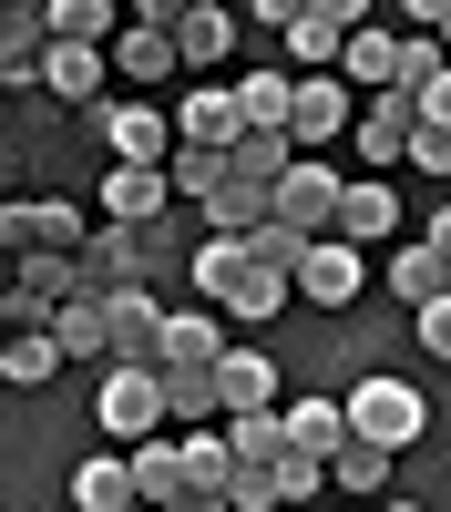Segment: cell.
Masks as SVG:
<instances>
[{
  "mask_svg": "<svg viewBox=\"0 0 451 512\" xmlns=\"http://www.w3.org/2000/svg\"><path fill=\"white\" fill-rule=\"evenodd\" d=\"M93 420H103V441H123V451H144L164 420H175V400H164V369H103V400H93Z\"/></svg>",
  "mask_w": 451,
  "mask_h": 512,
  "instance_id": "obj_1",
  "label": "cell"
},
{
  "mask_svg": "<svg viewBox=\"0 0 451 512\" xmlns=\"http://www.w3.org/2000/svg\"><path fill=\"white\" fill-rule=\"evenodd\" d=\"M0 246H11V256H82L93 226H82L72 195H11V205H0Z\"/></svg>",
  "mask_w": 451,
  "mask_h": 512,
  "instance_id": "obj_2",
  "label": "cell"
},
{
  "mask_svg": "<svg viewBox=\"0 0 451 512\" xmlns=\"http://www.w3.org/2000/svg\"><path fill=\"white\" fill-rule=\"evenodd\" d=\"M349 431H359V441H390V451H410V441L431 431V400L410 390V379H390V369H369L359 390H349Z\"/></svg>",
  "mask_w": 451,
  "mask_h": 512,
  "instance_id": "obj_3",
  "label": "cell"
},
{
  "mask_svg": "<svg viewBox=\"0 0 451 512\" xmlns=\"http://www.w3.org/2000/svg\"><path fill=\"white\" fill-rule=\"evenodd\" d=\"M175 31H185V11H175V0H144V11L123 21V41H113V72L134 82V103H144V93H154V82L175 72V62H185V52H175Z\"/></svg>",
  "mask_w": 451,
  "mask_h": 512,
  "instance_id": "obj_4",
  "label": "cell"
},
{
  "mask_svg": "<svg viewBox=\"0 0 451 512\" xmlns=\"http://www.w3.org/2000/svg\"><path fill=\"white\" fill-rule=\"evenodd\" d=\"M359 31H369V11H359V0H298V21H287V52H298V82L339 72Z\"/></svg>",
  "mask_w": 451,
  "mask_h": 512,
  "instance_id": "obj_5",
  "label": "cell"
},
{
  "mask_svg": "<svg viewBox=\"0 0 451 512\" xmlns=\"http://www.w3.org/2000/svg\"><path fill=\"white\" fill-rule=\"evenodd\" d=\"M339 134H359V103H349V82L339 72H318V82H298V113H287V144H298L308 164L339 144Z\"/></svg>",
  "mask_w": 451,
  "mask_h": 512,
  "instance_id": "obj_6",
  "label": "cell"
},
{
  "mask_svg": "<svg viewBox=\"0 0 451 512\" xmlns=\"http://www.w3.org/2000/svg\"><path fill=\"white\" fill-rule=\"evenodd\" d=\"M410 134H421V103H410V93H369L359 103V164H369V175H390V164H410Z\"/></svg>",
  "mask_w": 451,
  "mask_h": 512,
  "instance_id": "obj_7",
  "label": "cell"
},
{
  "mask_svg": "<svg viewBox=\"0 0 451 512\" xmlns=\"http://www.w3.org/2000/svg\"><path fill=\"white\" fill-rule=\"evenodd\" d=\"M103 144H113V164H154V175L185 154L175 113H154V103H113V113H103Z\"/></svg>",
  "mask_w": 451,
  "mask_h": 512,
  "instance_id": "obj_8",
  "label": "cell"
},
{
  "mask_svg": "<svg viewBox=\"0 0 451 512\" xmlns=\"http://www.w3.org/2000/svg\"><path fill=\"white\" fill-rule=\"evenodd\" d=\"M339 205H349V185L328 175V164L298 154V175L277 185V226H298V236H339Z\"/></svg>",
  "mask_w": 451,
  "mask_h": 512,
  "instance_id": "obj_9",
  "label": "cell"
},
{
  "mask_svg": "<svg viewBox=\"0 0 451 512\" xmlns=\"http://www.w3.org/2000/svg\"><path fill=\"white\" fill-rule=\"evenodd\" d=\"M175 205V175H154V164H113L103 175V226H134V236H154V216Z\"/></svg>",
  "mask_w": 451,
  "mask_h": 512,
  "instance_id": "obj_10",
  "label": "cell"
},
{
  "mask_svg": "<svg viewBox=\"0 0 451 512\" xmlns=\"http://www.w3.org/2000/svg\"><path fill=\"white\" fill-rule=\"evenodd\" d=\"M103 318H113V369H154V359H164V328H175V318H164L144 287H123Z\"/></svg>",
  "mask_w": 451,
  "mask_h": 512,
  "instance_id": "obj_11",
  "label": "cell"
},
{
  "mask_svg": "<svg viewBox=\"0 0 451 512\" xmlns=\"http://www.w3.org/2000/svg\"><path fill=\"white\" fill-rule=\"evenodd\" d=\"M298 287H308V308H349V297L369 287V256H359L349 236H318L308 267H298Z\"/></svg>",
  "mask_w": 451,
  "mask_h": 512,
  "instance_id": "obj_12",
  "label": "cell"
},
{
  "mask_svg": "<svg viewBox=\"0 0 451 512\" xmlns=\"http://www.w3.org/2000/svg\"><path fill=\"white\" fill-rule=\"evenodd\" d=\"M103 72H113V52H82V41H52V62H41V93H52L62 113H93V103H103Z\"/></svg>",
  "mask_w": 451,
  "mask_h": 512,
  "instance_id": "obj_13",
  "label": "cell"
},
{
  "mask_svg": "<svg viewBox=\"0 0 451 512\" xmlns=\"http://www.w3.org/2000/svg\"><path fill=\"white\" fill-rule=\"evenodd\" d=\"M41 62H52V11L41 0L0 11V82H41Z\"/></svg>",
  "mask_w": 451,
  "mask_h": 512,
  "instance_id": "obj_14",
  "label": "cell"
},
{
  "mask_svg": "<svg viewBox=\"0 0 451 512\" xmlns=\"http://www.w3.org/2000/svg\"><path fill=\"white\" fill-rule=\"evenodd\" d=\"M175 134L185 144H205V154H236L246 144V113H236V82H205V93L175 113Z\"/></svg>",
  "mask_w": 451,
  "mask_h": 512,
  "instance_id": "obj_15",
  "label": "cell"
},
{
  "mask_svg": "<svg viewBox=\"0 0 451 512\" xmlns=\"http://www.w3.org/2000/svg\"><path fill=\"white\" fill-rule=\"evenodd\" d=\"M390 297H400L410 318L451 297V267H441V246H431V236H421V246H390Z\"/></svg>",
  "mask_w": 451,
  "mask_h": 512,
  "instance_id": "obj_16",
  "label": "cell"
},
{
  "mask_svg": "<svg viewBox=\"0 0 451 512\" xmlns=\"http://www.w3.org/2000/svg\"><path fill=\"white\" fill-rule=\"evenodd\" d=\"M144 492H134V451H93L72 472V512H134Z\"/></svg>",
  "mask_w": 451,
  "mask_h": 512,
  "instance_id": "obj_17",
  "label": "cell"
},
{
  "mask_svg": "<svg viewBox=\"0 0 451 512\" xmlns=\"http://www.w3.org/2000/svg\"><path fill=\"white\" fill-rule=\"evenodd\" d=\"M236 21H246V11H226V0H195V11H185V31H175V52H185L195 72H226V52H236Z\"/></svg>",
  "mask_w": 451,
  "mask_h": 512,
  "instance_id": "obj_18",
  "label": "cell"
},
{
  "mask_svg": "<svg viewBox=\"0 0 451 512\" xmlns=\"http://www.w3.org/2000/svg\"><path fill=\"white\" fill-rule=\"evenodd\" d=\"M287 441L318 451V461H339V451L359 441V431H349V400H318V390H308V400H287Z\"/></svg>",
  "mask_w": 451,
  "mask_h": 512,
  "instance_id": "obj_19",
  "label": "cell"
},
{
  "mask_svg": "<svg viewBox=\"0 0 451 512\" xmlns=\"http://www.w3.org/2000/svg\"><path fill=\"white\" fill-rule=\"evenodd\" d=\"M41 11H52V41H82V52H113L123 21H134V11H113V0H41Z\"/></svg>",
  "mask_w": 451,
  "mask_h": 512,
  "instance_id": "obj_20",
  "label": "cell"
},
{
  "mask_svg": "<svg viewBox=\"0 0 451 512\" xmlns=\"http://www.w3.org/2000/svg\"><path fill=\"white\" fill-rule=\"evenodd\" d=\"M154 369H226V318L185 308L175 328H164V359H154Z\"/></svg>",
  "mask_w": 451,
  "mask_h": 512,
  "instance_id": "obj_21",
  "label": "cell"
},
{
  "mask_svg": "<svg viewBox=\"0 0 451 512\" xmlns=\"http://www.w3.org/2000/svg\"><path fill=\"white\" fill-rule=\"evenodd\" d=\"M390 216H400L390 175H359V185H349V205H339V236H349V246H390Z\"/></svg>",
  "mask_w": 451,
  "mask_h": 512,
  "instance_id": "obj_22",
  "label": "cell"
},
{
  "mask_svg": "<svg viewBox=\"0 0 451 512\" xmlns=\"http://www.w3.org/2000/svg\"><path fill=\"white\" fill-rule=\"evenodd\" d=\"M134 492H144V512H175L195 482H185V441H144L134 451Z\"/></svg>",
  "mask_w": 451,
  "mask_h": 512,
  "instance_id": "obj_23",
  "label": "cell"
},
{
  "mask_svg": "<svg viewBox=\"0 0 451 512\" xmlns=\"http://www.w3.org/2000/svg\"><path fill=\"white\" fill-rule=\"evenodd\" d=\"M226 420H246V410H277V359L267 349H226Z\"/></svg>",
  "mask_w": 451,
  "mask_h": 512,
  "instance_id": "obj_24",
  "label": "cell"
},
{
  "mask_svg": "<svg viewBox=\"0 0 451 512\" xmlns=\"http://www.w3.org/2000/svg\"><path fill=\"white\" fill-rule=\"evenodd\" d=\"M236 113H246V134H287L298 82H287V72H236Z\"/></svg>",
  "mask_w": 451,
  "mask_h": 512,
  "instance_id": "obj_25",
  "label": "cell"
},
{
  "mask_svg": "<svg viewBox=\"0 0 451 512\" xmlns=\"http://www.w3.org/2000/svg\"><path fill=\"white\" fill-rule=\"evenodd\" d=\"M390 461H400L390 441H349L339 461H328V482H339L349 502H390Z\"/></svg>",
  "mask_w": 451,
  "mask_h": 512,
  "instance_id": "obj_26",
  "label": "cell"
},
{
  "mask_svg": "<svg viewBox=\"0 0 451 512\" xmlns=\"http://www.w3.org/2000/svg\"><path fill=\"white\" fill-rule=\"evenodd\" d=\"M103 267V287L123 297V287H144V256H154V236H134V226H93V246H82Z\"/></svg>",
  "mask_w": 451,
  "mask_h": 512,
  "instance_id": "obj_27",
  "label": "cell"
},
{
  "mask_svg": "<svg viewBox=\"0 0 451 512\" xmlns=\"http://www.w3.org/2000/svg\"><path fill=\"white\" fill-rule=\"evenodd\" d=\"M226 441H236V461H257V472H277V461L298 451V441H287V410H246V420H226Z\"/></svg>",
  "mask_w": 451,
  "mask_h": 512,
  "instance_id": "obj_28",
  "label": "cell"
},
{
  "mask_svg": "<svg viewBox=\"0 0 451 512\" xmlns=\"http://www.w3.org/2000/svg\"><path fill=\"white\" fill-rule=\"evenodd\" d=\"M287 297H298V287H287V277H267V267H246V277H236V287L216 297V308H226V318H246V328H267V318L287 308Z\"/></svg>",
  "mask_w": 451,
  "mask_h": 512,
  "instance_id": "obj_29",
  "label": "cell"
},
{
  "mask_svg": "<svg viewBox=\"0 0 451 512\" xmlns=\"http://www.w3.org/2000/svg\"><path fill=\"white\" fill-rule=\"evenodd\" d=\"M339 82L390 93V82H400V31H359V41H349V62H339Z\"/></svg>",
  "mask_w": 451,
  "mask_h": 512,
  "instance_id": "obj_30",
  "label": "cell"
},
{
  "mask_svg": "<svg viewBox=\"0 0 451 512\" xmlns=\"http://www.w3.org/2000/svg\"><path fill=\"white\" fill-rule=\"evenodd\" d=\"M185 482H195V492H226V482H236V441H226V420H216V431H185Z\"/></svg>",
  "mask_w": 451,
  "mask_h": 512,
  "instance_id": "obj_31",
  "label": "cell"
},
{
  "mask_svg": "<svg viewBox=\"0 0 451 512\" xmlns=\"http://www.w3.org/2000/svg\"><path fill=\"white\" fill-rule=\"evenodd\" d=\"M52 349L62 359H113V318L103 308H52Z\"/></svg>",
  "mask_w": 451,
  "mask_h": 512,
  "instance_id": "obj_32",
  "label": "cell"
},
{
  "mask_svg": "<svg viewBox=\"0 0 451 512\" xmlns=\"http://www.w3.org/2000/svg\"><path fill=\"white\" fill-rule=\"evenodd\" d=\"M246 267H257V256H246V246H236V236H205V246H195V267H185V277H195V287H205V308H216V297H226V287H236V277H246Z\"/></svg>",
  "mask_w": 451,
  "mask_h": 512,
  "instance_id": "obj_33",
  "label": "cell"
},
{
  "mask_svg": "<svg viewBox=\"0 0 451 512\" xmlns=\"http://www.w3.org/2000/svg\"><path fill=\"white\" fill-rule=\"evenodd\" d=\"M62 369V349H52V328H31V338H11V349H0V379H11V390H41V379Z\"/></svg>",
  "mask_w": 451,
  "mask_h": 512,
  "instance_id": "obj_34",
  "label": "cell"
},
{
  "mask_svg": "<svg viewBox=\"0 0 451 512\" xmlns=\"http://www.w3.org/2000/svg\"><path fill=\"white\" fill-rule=\"evenodd\" d=\"M164 175H175V195H195V205H205V195H216V185L236 175V154H205V144H185L175 164H164Z\"/></svg>",
  "mask_w": 451,
  "mask_h": 512,
  "instance_id": "obj_35",
  "label": "cell"
},
{
  "mask_svg": "<svg viewBox=\"0 0 451 512\" xmlns=\"http://www.w3.org/2000/svg\"><path fill=\"white\" fill-rule=\"evenodd\" d=\"M277 492L298 502V512H318V492H339V482H328V461H318V451H287V461H277Z\"/></svg>",
  "mask_w": 451,
  "mask_h": 512,
  "instance_id": "obj_36",
  "label": "cell"
},
{
  "mask_svg": "<svg viewBox=\"0 0 451 512\" xmlns=\"http://www.w3.org/2000/svg\"><path fill=\"white\" fill-rule=\"evenodd\" d=\"M277 472H257V461H236V482H226V512H277Z\"/></svg>",
  "mask_w": 451,
  "mask_h": 512,
  "instance_id": "obj_37",
  "label": "cell"
},
{
  "mask_svg": "<svg viewBox=\"0 0 451 512\" xmlns=\"http://www.w3.org/2000/svg\"><path fill=\"white\" fill-rule=\"evenodd\" d=\"M410 175H451V134H441V123L410 134Z\"/></svg>",
  "mask_w": 451,
  "mask_h": 512,
  "instance_id": "obj_38",
  "label": "cell"
},
{
  "mask_svg": "<svg viewBox=\"0 0 451 512\" xmlns=\"http://www.w3.org/2000/svg\"><path fill=\"white\" fill-rule=\"evenodd\" d=\"M410 328H421V349H431V359H451V297H441V308H421Z\"/></svg>",
  "mask_w": 451,
  "mask_h": 512,
  "instance_id": "obj_39",
  "label": "cell"
},
{
  "mask_svg": "<svg viewBox=\"0 0 451 512\" xmlns=\"http://www.w3.org/2000/svg\"><path fill=\"white\" fill-rule=\"evenodd\" d=\"M421 123H441V134H451V82H441V93L421 103Z\"/></svg>",
  "mask_w": 451,
  "mask_h": 512,
  "instance_id": "obj_40",
  "label": "cell"
},
{
  "mask_svg": "<svg viewBox=\"0 0 451 512\" xmlns=\"http://www.w3.org/2000/svg\"><path fill=\"white\" fill-rule=\"evenodd\" d=\"M175 512H226V492H185V502H175Z\"/></svg>",
  "mask_w": 451,
  "mask_h": 512,
  "instance_id": "obj_41",
  "label": "cell"
},
{
  "mask_svg": "<svg viewBox=\"0 0 451 512\" xmlns=\"http://www.w3.org/2000/svg\"><path fill=\"white\" fill-rule=\"evenodd\" d=\"M431 246H441V267H451V205H441V216H431Z\"/></svg>",
  "mask_w": 451,
  "mask_h": 512,
  "instance_id": "obj_42",
  "label": "cell"
},
{
  "mask_svg": "<svg viewBox=\"0 0 451 512\" xmlns=\"http://www.w3.org/2000/svg\"><path fill=\"white\" fill-rule=\"evenodd\" d=\"M441 41H451V21H441Z\"/></svg>",
  "mask_w": 451,
  "mask_h": 512,
  "instance_id": "obj_43",
  "label": "cell"
},
{
  "mask_svg": "<svg viewBox=\"0 0 451 512\" xmlns=\"http://www.w3.org/2000/svg\"><path fill=\"white\" fill-rule=\"evenodd\" d=\"M134 512H144V502H134Z\"/></svg>",
  "mask_w": 451,
  "mask_h": 512,
  "instance_id": "obj_44",
  "label": "cell"
}]
</instances>
